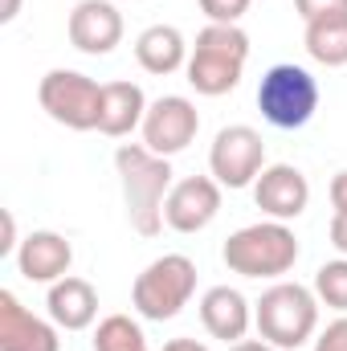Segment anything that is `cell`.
<instances>
[{
    "instance_id": "6da1fadb",
    "label": "cell",
    "mask_w": 347,
    "mask_h": 351,
    "mask_svg": "<svg viewBox=\"0 0 347 351\" xmlns=\"http://www.w3.org/2000/svg\"><path fill=\"white\" fill-rule=\"evenodd\" d=\"M115 168L123 180L131 229L139 237H156L164 229V200L172 192V164L139 143H123L115 152Z\"/></svg>"
},
{
    "instance_id": "7a4b0ae2",
    "label": "cell",
    "mask_w": 347,
    "mask_h": 351,
    "mask_svg": "<svg viewBox=\"0 0 347 351\" xmlns=\"http://www.w3.org/2000/svg\"><path fill=\"white\" fill-rule=\"evenodd\" d=\"M246 58H250V37L237 25H208L196 33V49L188 58V86L196 94L221 98L237 90Z\"/></svg>"
},
{
    "instance_id": "3957f363",
    "label": "cell",
    "mask_w": 347,
    "mask_h": 351,
    "mask_svg": "<svg viewBox=\"0 0 347 351\" xmlns=\"http://www.w3.org/2000/svg\"><path fill=\"white\" fill-rule=\"evenodd\" d=\"M221 258L241 278H282L298 262V237L286 229V221L246 225L225 241Z\"/></svg>"
},
{
    "instance_id": "277c9868",
    "label": "cell",
    "mask_w": 347,
    "mask_h": 351,
    "mask_svg": "<svg viewBox=\"0 0 347 351\" xmlns=\"http://www.w3.org/2000/svg\"><path fill=\"white\" fill-rule=\"evenodd\" d=\"M254 323L265 343L282 351L302 348L319 327V298H315V290H307L298 282H278L258 298Z\"/></svg>"
},
{
    "instance_id": "5b68a950",
    "label": "cell",
    "mask_w": 347,
    "mask_h": 351,
    "mask_svg": "<svg viewBox=\"0 0 347 351\" xmlns=\"http://www.w3.org/2000/svg\"><path fill=\"white\" fill-rule=\"evenodd\" d=\"M258 110L261 119L278 131H298L315 119L319 110V82L311 70L294 66V62H282V66H270L261 74L258 86Z\"/></svg>"
},
{
    "instance_id": "8992f818",
    "label": "cell",
    "mask_w": 347,
    "mask_h": 351,
    "mask_svg": "<svg viewBox=\"0 0 347 351\" xmlns=\"http://www.w3.org/2000/svg\"><path fill=\"white\" fill-rule=\"evenodd\" d=\"M192 290H196V265H192V258L164 254V258H156V262L135 278L131 302H135V311L143 319L164 323V319H176L188 306Z\"/></svg>"
},
{
    "instance_id": "52a82bcc",
    "label": "cell",
    "mask_w": 347,
    "mask_h": 351,
    "mask_svg": "<svg viewBox=\"0 0 347 351\" xmlns=\"http://www.w3.org/2000/svg\"><path fill=\"white\" fill-rule=\"evenodd\" d=\"M37 98L45 106V114L70 131H98V114H102V86L78 74V70H49L37 86Z\"/></svg>"
},
{
    "instance_id": "ba28073f",
    "label": "cell",
    "mask_w": 347,
    "mask_h": 351,
    "mask_svg": "<svg viewBox=\"0 0 347 351\" xmlns=\"http://www.w3.org/2000/svg\"><path fill=\"white\" fill-rule=\"evenodd\" d=\"M208 168L213 180L221 188H246L265 172V143L254 127H225L217 131L213 139V152H208Z\"/></svg>"
},
{
    "instance_id": "9c48e42d",
    "label": "cell",
    "mask_w": 347,
    "mask_h": 351,
    "mask_svg": "<svg viewBox=\"0 0 347 351\" xmlns=\"http://www.w3.org/2000/svg\"><path fill=\"white\" fill-rule=\"evenodd\" d=\"M200 131V114L196 106L184 98V94H164L147 106V119H143V147L156 152V156H176L184 152Z\"/></svg>"
},
{
    "instance_id": "30bf717a",
    "label": "cell",
    "mask_w": 347,
    "mask_h": 351,
    "mask_svg": "<svg viewBox=\"0 0 347 351\" xmlns=\"http://www.w3.org/2000/svg\"><path fill=\"white\" fill-rule=\"evenodd\" d=\"M221 213V184L213 176H188L172 184L168 200H164V221L176 233H200L217 221Z\"/></svg>"
},
{
    "instance_id": "8fae6325",
    "label": "cell",
    "mask_w": 347,
    "mask_h": 351,
    "mask_svg": "<svg viewBox=\"0 0 347 351\" xmlns=\"http://www.w3.org/2000/svg\"><path fill=\"white\" fill-rule=\"evenodd\" d=\"M254 200H258V208L265 217H274V221H294V217L311 204V184H307V176L298 172V168L274 164V168H265V172L258 176Z\"/></svg>"
},
{
    "instance_id": "7c38bea8",
    "label": "cell",
    "mask_w": 347,
    "mask_h": 351,
    "mask_svg": "<svg viewBox=\"0 0 347 351\" xmlns=\"http://www.w3.org/2000/svg\"><path fill=\"white\" fill-rule=\"evenodd\" d=\"M70 41L82 53H110L123 41V16L110 0H78L70 12Z\"/></svg>"
},
{
    "instance_id": "4fadbf2b",
    "label": "cell",
    "mask_w": 347,
    "mask_h": 351,
    "mask_svg": "<svg viewBox=\"0 0 347 351\" xmlns=\"http://www.w3.org/2000/svg\"><path fill=\"white\" fill-rule=\"evenodd\" d=\"M0 351H62L58 331L29 315L12 290H0Z\"/></svg>"
},
{
    "instance_id": "5bb4252c",
    "label": "cell",
    "mask_w": 347,
    "mask_h": 351,
    "mask_svg": "<svg viewBox=\"0 0 347 351\" xmlns=\"http://www.w3.org/2000/svg\"><path fill=\"white\" fill-rule=\"evenodd\" d=\"M70 262H74V250H70V241L62 237V233H49V229H41V233H29L25 241H21V250H16V269H21V278H29V282H62L66 274H70Z\"/></svg>"
},
{
    "instance_id": "9a60e30c",
    "label": "cell",
    "mask_w": 347,
    "mask_h": 351,
    "mask_svg": "<svg viewBox=\"0 0 347 351\" xmlns=\"http://www.w3.org/2000/svg\"><path fill=\"white\" fill-rule=\"evenodd\" d=\"M200 323H204V331H208L213 339H225V343L233 348V343L246 339L254 315H250V302H246L241 290H233V286H213V290L200 298Z\"/></svg>"
},
{
    "instance_id": "2e32d148",
    "label": "cell",
    "mask_w": 347,
    "mask_h": 351,
    "mask_svg": "<svg viewBox=\"0 0 347 351\" xmlns=\"http://www.w3.org/2000/svg\"><path fill=\"white\" fill-rule=\"evenodd\" d=\"M45 306H49V319H53L58 327H66V331H86L90 323H94V315H98V294H94V286H90L86 278H70V274H66L62 282L49 286Z\"/></svg>"
},
{
    "instance_id": "e0dca14e",
    "label": "cell",
    "mask_w": 347,
    "mask_h": 351,
    "mask_svg": "<svg viewBox=\"0 0 347 351\" xmlns=\"http://www.w3.org/2000/svg\"><path fill=\"white\" fill-rule=\"evenodd\" d=\"M147 119V98L135 82H106L102 86V114H98V131L110 139L131 135L139 123Z\"/></svg>"
},
{
    "instance_id": "ac0fdd59",
    "label": "cell",
    "mask_w": 347,
    "mask_h": 351,
    "mask_svg": "<svg viewBox=\"0 0 347 351\" xmlns=\"http://www.w3.org/2000/svg\"><path fill=\"white\" fill-rule=\"evenodd\" d=\"M135 58L147 74H176L184 62H188V45H184V33L176 25H152L139 33L135 41Z\"/></svg>"
},
{
    "instance_id": "d6986e66",
    "label": "cell",
    "mask_w": 347,
    "mask_h": 351,
    "mask_svg": "<svg viewBox=\"0 0 347 351\" xmlns=\"http://www.w3.org/2000/svg\"><path fill=\"white\" fill-rule=\"evenodd\" d=\"M307 53L319 66H347V12L307 21Z\"/></svg>"
},
{
    "instance_id": "ffe728a7",
    "label": "cell",
    "mask_w": 347,
    "mask_h": 351,
    "mask_svg": "<svg viewBox=\"0 0 347 351\" xmlns=\"http://www.w3.org/2000/svg\"><path fill=\"white\" fill-rule=\"evenodd\" d=\"M94 351H147V339L139 323H131L127 315H110L94 331Z\"/></svg>"
},
{
    "instance_id": "44dd1931",
    "label": "cell",
    "mask_w": 347,
    "mask_h": 351,
    "mask_svg": "<svg viewBox=\"0 0 347 351\" xmlns=\"http://www.w3.org/2000/svg\"><path fill=\"white\" fill-rule=\"evenodd\" d=\"M315 298L327 302L331 311H344L347 315V258L319 265V274H315Z\"/></svg>"
},
{
    "instance_id": "7402d4cb",
    "label": "cell",
    "mask_w": 347,
    "mask_h": 351,
    "mask_svg": "<svg viewBox=\"0 0 347 351\" xmlns=\"http://www.w3.org/2000/svg\"><path fill=\"white\" fill-rule=\"evenodd\" d=\"M250 0H200V12L213 21V25H237L246 16Z\"/></svg>"
},
{
    "instance_id": "603a6c76",
    "label": "cell",
    "mask_w": 347,
    "mask_h": 351,
    "mask_svg": "<svg viewBox=\"0 0 347 351\" xmlns=\"http://www.w3.org/2000/svg\"><path fill=\"white\" fill-rule=\"evenodd\" d=\"M315 351H347V315L327 323V331L315 339Z\"/></svg>"
},
{
    "instance_id": "cb8c5ba5",
    "label": "cell",
    "mask_w": 347,
    "mask_h": 351,
    "mask_svg": "<svg viewBox=\"0 0 347 351\" xmlns=\"http://www.w3.org/2000/svg\"><path fill=\"white\" fill-rule=\"evenodd\" d=\"M298 16L302 21H315V16H327V12H347V0H294Z\"/></svg>"
},
{
    "instance_id": "d4e9b609",
    "label": "cell",
    "mask_w": 347,
    "mask_h": 351,
    "mask_svg": "<svg viewBox=\"0 0 347 351\" xmlns=\"http://www.w3.org/2000/svg\"><path fill=\"white\" fill-rule=\"evenodd\" d=\"M331 245L347 258V217H344V213H335V217H331Z\"/></svg>"
},
{
    "instance_id": "484cf974",
    "label": "cell",
    "mask_w": 347,
    "mask_h": 351,
    "mask_svg": "<svg viewBox=\"0 0 347 351\" xmlns=\"http://www.w3.org/2000/svg\"><path fill=\"white\" fill-rule=\"evenodd\" d=\"M331 204H335V213L347 217V172H339L331 180Z\"/></svg>"
},
{
    "instance_id": "4316f807",
    "label": "cell",
    "mask_w": 347,
    "mask_h": 351,
    "mask_svg": "<svg viewBox=\"0 0 347 351\" xmlns=\"http://www.w3.org/2000/svg\"><path fill=\"white\" fill-rule=\"evenodd\" d=\"M12 245H16V221H12V213H4V241H0V258H4V254H12Z\"/></svg>"
},
{
    "instance_id": "83f0119b",
    "label": "cell",
    "mask_w": 347,
    "mask_h": 351,
    "mask_svg": "<svg viewBox=\"0 0 347 351\" xmlns=\"http://www.w3.org/2000/svg\"><path fill=\"white\" fill-rule=\"evenodd\" d=\"M164 351H208V348L196 343V339H172V343H164Z\"/></svg>"
},
{
    "instance_id": "f1b7e54d",
    "label": "cell",
    "mask_w": 347,
    "mask_h": 351,
    "mask_svg": "<svg viewBox=\"0 0 347 351\" xmlns=\"http://www.w3.org/2000/svg\"><path fill=\"white\" fill-rule=\"evenodd\" d=\"M229 351H274V343H265V339H241V343H233Z\"/></svg>"
},
{
    "instance_id": "f546056e",
    "label": "cell",
    "mask_w": 347,
    "mask_h": 351,
    "mask_svg": "<svg viewBox=\"0 0 347 351\" xmlns=\"http://www.w3.org/2000/svg\"><path fill=\"white\" fill-rule=\"evenodd\" d=\"M16 12H21V0H4V8H0V21L8 25V21H12Z\"/></svg>"
}]
</instances>
